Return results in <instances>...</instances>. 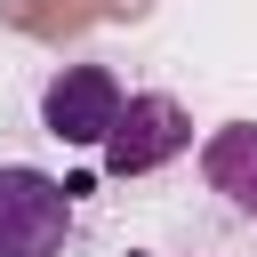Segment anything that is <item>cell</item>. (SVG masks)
<instances>
[{
    "mask_svg": "<svg viewBox=\"0 0 257 257\" xmlns=\"http://www.w3.org/2000/svg\"><path fill=\"white\" fill-rule=\"evenodd\" d=\"M201 177H209V193H225V209H241L257 225V120H225L201 145Z\"/></svg>",
    "mask_w": 257,
    "mask_h": 257,
    "instance_id": "cell-4",
    "label": "cell"
},
{
    "mask_svg": "<svg viewBox=\"0 0 257 257\" xmlns=\"http://www.w3.org/2000/svg\"><path fill=\"white\" fill-rule=\"evenodd\" d=\"M120 120V80L104 64H64L48 88H40V128L56 145H104Z\"/></svg>",
    "mask_w": 257,
    "mask_h": 257,
    "instance_id": "cell-3",
    "label": "cell"
},
{
    "mask_svg": "<svg viewBox=\"0 0 257 257\" xmlns=\"http://www.w3.org/2000/svg\"><path fill=\"white\" fill-rule=\"evenodd\" d=\"M128 257H137V249H128Z\"/></svg>",
    "mask_w": 257,
    "mask_h": 257,
    "instance_id": "cell-5",
    "label": "cell"
},
{
    "mask_svg": "<svg viewBox=\"0 0 257 257\" xmlns=\"http://www.w3.org/2000/svg\"><path fill=\"white\" fill-rule=\"evenodd\" d=\"M64 233H72V185L0 161V257H64Z\"/></svg>",
    "mask_w": 257,
    "mask_h": 257,
    "instance_id": "cell-1",
    "label": "cell"
},
{
    "mask_svg": "<svg viewBox=\"0 0 257 257\" xmlns=\"http://www.w3.org/2000/svg\"><path fill=\"white\" fill-rule=\"evenodd\" d=\"M177 153H193V112H185L169 88L120 96V120H112V137H104V169H112V177H153V169H169Z\"/></svg>",
    "mask_w": 257,
    "mask_h": 257,
    "instance_id": "cell-2",
    "label": "cell"
}]
</instances>
